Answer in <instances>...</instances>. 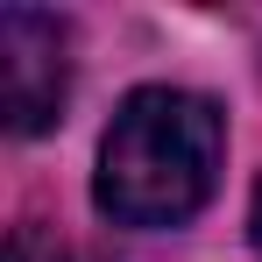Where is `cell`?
<instances>
[{
  "label": "cell",
  "mask_w": 262,
  "mask_h": 262,
  "mask_svg": "<svg viewBox=\"0 0 262 262\" xmlns=\"http://www.w3.org/2000/svg\"><path fill=\"white\" fill-rule=\"evenodd\" d=\"M7 262H71V255H64V248L50 241L43 227H21V234L7 241Z\"/></svg>",
  "instance_id": "obj_3"
},
{
  "label": "cell",
  "mask_w": 262,
  "mask_h": 262,
  "mask_svg": "<svg viewBox=\"0 0 262 262\" xmlns=\"http://www.w3.org/2000/svg\"><path fill=\"white\" fill-rule=\"evenodd\" d=\"M255 248H262V191H255Z\"/></svg>",
  "instance_id": "obj_4"
},
{
  "label": "cell",
  "mask_w": 262,
  "mask_h": 262,
  "mask_svg": "<svg viewBox=\"0 0 262 262\" xmlns=\"http://www.w3.org/2000/svg\"><path fill=\"white\" fill-rule=\"evenodd\" d=\"M0 92H7V128L43 135L64 114L71 92V29L43 7H7L0 14Z\"/></svg>",
  "instance_id": "obj_2"
},
{
  "label": "cell",
  "mask_w": 262,
  "mask_h": 262,
  "mask_svg": "<svg viewBox=\"0 0 262 262\" xmlns=\"http://www.w3.org/2000/svg\"><path fill=\"white\" fill-rule=\"evenodd\" d=\"M220 156H227V121L206 92L142 85L121 99L114 128L99 142L92 199L121 227H177L213 199Z\"/></svg>",
  "instance_id": "obj_1"
}]
</instances>
